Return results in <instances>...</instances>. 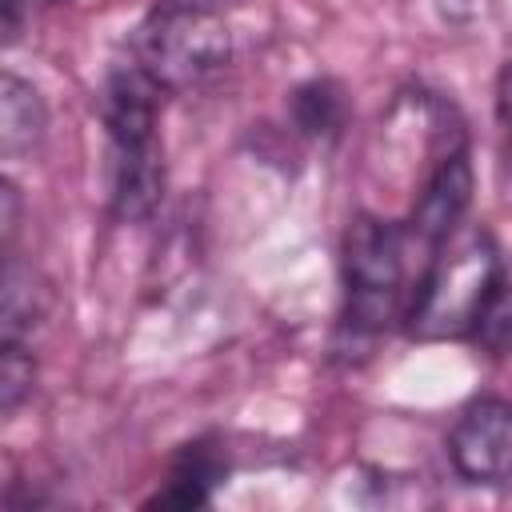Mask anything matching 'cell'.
I'll list each match as a JSON object with an SVG mask.
<instances>
[{"instance_id":"7c38bea8","label":"cell","mask_w":512,"mask_h":512,"mask_svg":"<svg viewBox=\"0 0 512 512\" xmlns=\"http://www.w3.org/2000/svg\"><path fill=\"white\" fill-rule=\"evenodd\" d=\"M16 4H52V0H16Z\"/></svg>"},{"instance_id":"9c48e42d","label":"cell","mask_w":512,"mask_h":512,"mask_svg":"<svg viewBox=\"0 0 512 512\" xmlns=\"http://www.w3.org/2000/svg\"><path fill=\"white\" fill-rule=\"evenodd\" d=\"M4 304H0V340L24 344L32 336V324H40L48 308V292L36 284L32 268L20 264L16 256L4 260Z\"/></svg>"},{"instance_id":"ba28073f","label":"cell","mask_w":512,"mask_h":512,"mask_svg":"<svg viewBox=\"0 0 512 512\" xmlns=\"http://www.w3.org/2000/svg\"><path fill=\"white\" fill-rule=\"evenodd\" d=\"M44 128H48V112H44L40 92L28 80L4 72V80H0V152L8 160L32 152L44 140Z\"/></svg>"},{"instance_id":"7a4b0ae2","label":"cell","mask_w":512,"mask_h":512,"mask_svg":"<svg viewBox=\"0 0 512 512\" xmlns=\"http://www.w3.org/2000/svg\"><path fill=\"white\" fill-rule=\"evenodd\" d=\"M160 84L136 64H120L104 80L100 112L108 128V176H112V212L120 220H144L164 196V156L156 136Z\"/></svg>"},{"instance_id":"277c9868","label":"cell","mask_w":512,"mask_h":512,"mask_svg":"<svg viewBox=\"0 0 512 512\" xmlns=\"http://www.w3.org/2000/svg\"><path fill=\"white\" fill-rule=\"evenodd\" d=\"M232 56V32L208 0H160L132 32V60L164 88H192Z\"/></svg>"},{"instance_id":"8992f818","label":"cell","mask_w":512,"mask_h":512,"mask_svg":"<svg viewBox=\"0 0 512 512\" xmlns=\"http://www.w3.org/2000/svg\"><path fill=\"white\" fill-rule=\"evenodd\" d=\"M468 204H472V164H468V152L464 148H448L436 160L424 192L416 196L412 216H408L404 228H408V236L416 244H424L432 252L444 236H452L464 224Z\"/></svg>"},{"instance_id":"30bf717a","label":"cell","mask_w":512,"mask_h":512,"mask_svg":"<svg viewBox=\"0 0 512 512\" xmlns=\"http://www.w3.org/2000/svg\"><path fill=\"white\" fill-rule=\"evenodd\" d=\"M292 120L304 136H340L344 128V92L332 80H308L292 92Z\"/></svg>"},{"instance_id":"5b68a950","label":"cell","mask_w":512,"mask_h":512,"mask_svg":"<svg viewBox=\"0 0 512 512\" xmlns=\"http://www.w3.org/2000/svg\"><path fill=\"white\" fill-rule=\"evenodd\" d=\"M452 468L480 488L512 484V404L500 396L472 400L448 432Z\"/></svg>"},{"instance_id":"52a82bcc","label":"cell","mask_w":512,"mask_h":512,"mask_svg":"<svg viewBox=\"0 0 512 512\" xmlns=\"http://www.w3.org/2000/svg\"><path fill=\"white\" fill-rule=\"evenodd\" d=\"M224 472L228 468H224L220 448H212L208 440H192L172 460L168 488L156 492L152 504H160V508H200V504L212 500V488L224 480Z\"/></svg>"},{"instance_id":"8fae6325","label":"cell","mask_w":512,"mask_h":512,"mask_svg":"<svg viewBox=\"0 0 512 512\" xmlns=\"http://www.w3.org/2000/svg\"><path fill=\"white\" fill-rule=\"evenodd\" d=\"M28 388H32V352H28V344L0 340V408L12 412L24 400Z\"/></svg>"},{"instance_id":"6da1fadb","label":"cell","mask_w":512,"mask_h":512,"mask_svg":"<svg viewBox=\"0 0 512 512\" xmlns=\"http://www.w3.org/2000/svg\"><path fill=\"white\" fill-rule=\"evenodd\" d=\"M504 292V264L484 228L460 224L452 236H444L420 280L412 284L404 320L408 332L420 340H448V336H468L476 332L496 300Z\"/></svg>"},{"instance_id":"3957f363","label":"cell","mask_w":512,"mask_h":512,"mask_svg":"<svg viewBox=\"0 0 512 512\" xmlns=\"http://www.w3.org/2000/svg\"><path fill=\"white\" fill-rule=\"evenodd\" d=\"M344 276V316L340 332L352 344L376 340L408 308V228L360 212L340 248Z\"/></svg>"}]
</instances>
